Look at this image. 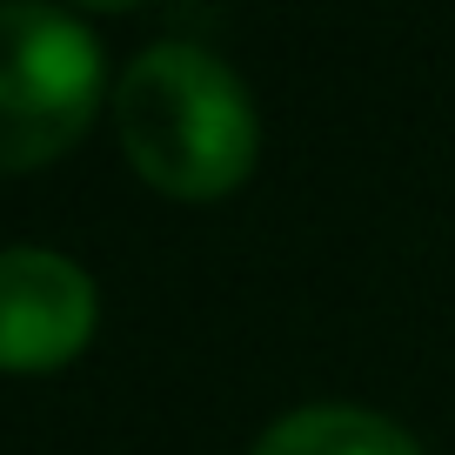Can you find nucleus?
Masks as SVG:
<instances>
[{"instance_id":"obj_3","label":"nucleus","mask_w":455,"mask_h":455,"mask_svg":"<svg viewBox=\"0 0 455 455\" xmlns=\"http://www.w3.org/2000/svg\"><path fill=\"white\" fill-rule=\"evenodd\" d=\"M94 275L60 248H0V375L68 369L94 341Z\"/></svg>"},{"instance_id":"obj_1","label":"nucleus","mask_w":455,"mask_h":455,"mask_svg":"<svg viewBox=\"0 0 455 455\" xmlns=\"http://www.w3.org/2000/svg\"><path fill=\"white\" fill-rule=\"evenodd\" d=\"M114 128L134 174L161 195L208 201L242 188L261 148L248 87L221 54L195 41H155L114 81Z\"/></svg>"},{"instance_id":"obj_4","label":"nucleus","mask_w":455,"mask_h":455,"mask_svg":"<svg viewBox=\"0 0 455 455\" xmlns=\"http://www.w3.org/2000/svg\"><path fill=\"white\" fill-rule=\"evenodd\" d=\"M255 455H422L402 422L355 402H308L261 428Z\"/></svg>"},{"instance_id":"obj_2","label":"nucleus","mask_w":455,"mask_h":455,"mask_svg":"<svg viewBox=\"0 0 455 455\" xmlns=\"http://www.w3.org/2000/svg\"><path fill=\"white\" fill-rule=\"evenodd\" d=\"M100 108V41L60 7H0V174L47 168Z\"/></svg>"}]
</instances>
